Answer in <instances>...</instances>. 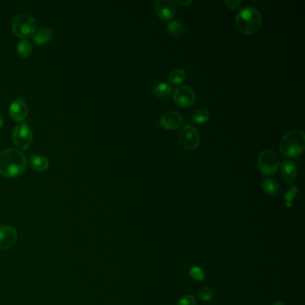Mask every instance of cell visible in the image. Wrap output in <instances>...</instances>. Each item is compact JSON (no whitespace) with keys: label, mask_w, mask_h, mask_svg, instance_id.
<instances>
[{"label":"cell","mask_w":305,"mask_h":305,"mask_svg":"<svg viewBox=\"0 0 305 305\" xmlns=\"http://www.w3.org/2000/svg\"><path fill=\"white\" fill-rule=\"evenodd\" d=\"M26 169V157L21 151L8 148L0 152V175L14 178L22 175Z\"/></svg>","instance_id":"6da1fadb"},{"label":"cell","mask_w":305,"mask_h":305,"mask_svg":"<svg viewBox=\"0 0 305 305\" xmlns=\"http://www.w3.org/2000/svg\"><path fill=\"white\" fill-rule=\"evenodd\" d=\"M236 23L239 33L244 35H251L260 30L262 24V17L256 8L245 6L238 12Z\"/></svg>","instance_id":"7a4b0ae2"},{"label":"cell","mask_w":305,"mask_h":305,"mask_svg":"<svg viewBox=\"0 0 305 305\" xmlns=\"http://www.w3.org/2000/svg\"><path fill=\"white\" fill-rule=\"evenodd\" d=\"M305 147V133L301 130L289 131L279 142L281 152L289 158H298L304 152Z\"/></svg>","instance_id":"3957f363"},{"label":"cell","mask_w":305,"mask_h":305,"mask_svg":"<svg viewBox=\"0 0 305 305\" xmlns=\"http://www.w3.org/2000/svg\"><path fill=\"white\" fill-rule=\"evenodd\" d=\"M36 23L33 17L27 14H21L15 17L12 23L13 33L20 38H28L35 32Z\"/></svg>","instance_id":"277c9868"},{"label":"cell","mask_w":305,"mask_h":305,"mask_svg":"<svg viewBox=\"0 0 305 305\" xmlns=\"http://www.w3.org/2000/svg\"><path fill=\"white\" fill-rule=\"evenodd\" d=\"M279 160L277 154L271 150H265L260 153L258 159V167L262 175L270 176L277 172Z\"/></svg>","instance_id":"5b68a950"},{"label":"cell","mask_w":305,"mask_h":305,"mask_svg":"<svg viewBox=\"0 0 305 305\" xmlns=\"http://www.w3.org/2000/svg\"><path fill=\"white\" fill-rule=\"evenodd\" d=\"M34 140V135L31 128L26 124H19L13 132V141L21 150L28 149Z\"/></svg>","instance_id":"8992f818"},{"label":"cell","mask_w":305,"mask_h":305,"mask_svg":"<svg viewBox=\"0 0 305 305\" xmlns=\"http://www.w3.org/2000/svg\"><path fill=\"white\" fill-rule=\"evenodd\" d=\"M179 140L184 147L193 151L200 145V134L196 127L191 124H186L179 132Z\"/></svg>","instance_id":"52a82bcc"},{"label":"cell","mask_w":305,"mask_h":305,"mask_svg":"<svg viewBox=\"0 0 305 305\" xmlns=\"http://www.w3.org/2000/svg\"><path fill=\"white\" fill-rule=\"evenodd\" d=\"M174 102L180 107H191L195 103L196 94L191 87L187 85H182L175 89L174 91Z\"/></svg>","instance_id":"ba28073f"},{"label":"cell","mask_w":305,"mask_h":305,"mask_svg":"<svg viewBox=\"0 0 305 305\" xmlns=\"http://www.w3.org/2000/svg\"><path fill=\"white\" fill-rule=\"evenodd\" d=\"M155 9L163 21H170L175 17L176 8L174 1L172 0H158L155 2Z\"/></svg>","instance_id":"9c48e42d"},{"label":"cell","mask_w":305,"mask_h":305,"mask_svg":"<svg viewBox=\"0 0 305 305\" xmlns=\"http://www.w3.org/2000/svg\"><path fill=\"white\" fill-rule=\"evenodd\" d=\"M18 233L11 226H0V250H7L17 243Z\"/></svg>","instance_id":"30bf717a"},{"label":"cell","mask_w":305,"mask_h":305,"mask_svg":"<svg viewBox=\"0 0 305 305\" xmlns=\"http://www.w3.org/2000/svg\"><path fill=\"white\" fill-rule=\"evenodd\" d=\"M183 124V118L177 112L169 111L163 114L159 119V124L166 130L173 131L178 129Z\"/></svg>","instance_id":"8fae6325"},{"label":"cell","mask_w":305,"mask_h":305,"mask_svg":"<svg viewBox=\"0 0 305 305\" xmlns=\"http://www.w3.org/2000/svg\"><path fill=\"white\" fill-rule=\"evenodd\" d=\"M9 114L12 119L17 122H22L28 115V107L22 99L16 100L9 107Z\"/></svg>","instance_id":"7c38bea8"},{"label":"cell","mask_w":305,"mask_h":305,"mask_svg":"<svg viewBox=\"0 0 305 305\" xmlns=\"http://www.w3.org/2000/svg\"><path fill=\"white\" fill-rule=\"evenodd\" d=\"M280 172L286 181L294 182L297 177V166L292 160H285L281 164Z\"/></svg>","instance_id":"4fadbf2b"},{"label":"cell","mask_w":305,"mask_h":305,"mask_svg":"<svg viewBox=\"0 0 305 305\" xmlns=\"http://www.w3.org/2000/svg\"><path fill=\"white\" fill-rule=\"evenodd\" d=\"M28 165L36 171H44L49 168L48 158L41 155H34L29 158Z\"/></svg>","instance_id":"5bb4252c"},{"label":"cell","mask_w":305,"mask_h":305,"mask_svg":"<svg viewBox=\"0 0 305 305\" xmlns=\"http://www.w3.org/2000/svg\"><path fill=\"white\" fill-rule=\"evenodd\" d=\"M53 37V31L51 28H41L34 34V41L38 45H44Z\"/></svg>","instance_id":"9a60e30c"},{"label":"cell","mask_w":305,"mask_h":305,"mask_svg":"<svg viewBox=\"0 0 305 305\" xmlns=\"http://www.w3.org/2000/svg\"><path fill=\"white\" fill-rule=\"evenodd\" d=\"M171 93H172V88L169 84H166V83H160L158 85H155L152 88L153 96L160 100L168 99L171 95Z\"/></svg>","instance_id":"2e32d148"},{"label":"cell","mask_w":305,"mask_h":305,"mask_svg":"<svg viewBox=\"0 0 305 305\" xmlns=\"http://www.w3.org/2000/svg\"><path fill=\"white\" fill-rule=\"evenodd\" d=\"M186 74L181 68H175L170 72L169 80L172 85H179L186 80Z\"/></svg>","instance_id":"e0dca14e"},{"label":"cell","mask_w":305,"mask_h":305,"mask_svg":"<svg viewBox=\"0 0 305 305\" xmlns=\"http://www.w3.org/2000/svg\"><path fill=\"white\" fill-rule=\"evenodd\" d=\"M262 188L270 196H276L279 193V185L273 179H265L262 184Z\"/></svg>","instance_id":"ac0fdd59"},{"label":"cell","mask_w":305,"mask_h":305,"mask_svg":"<svg viewBox=\"0 0 305 305\" xmlns=\"http://www.w3.org/2000/svg\"><path fill=\"white\" fill-rule=\"evenodd\" d=\"M209 118H210V115H209V110L205 108H201L193 112L192 115V121L195 124H203L208 122Z\"/></svg>","instance_id":"d6986e66"},{"label":"cell","mask_w":305,"mask_h":305,"mask_svg":"<svg viewBox=\"0 0 305 305\" xmlns=\"http://www.w3.org/2000/svg\"><path fill=\"white\" fill-rule=\"evenodd\" d=\"M32 51H33V47L28 40H21L17 45V52L20 55V57L23 58H27L30 57L32 54Z\"/></svg>","instance_id":"ffe728a7"},{"label":"cell","mask_w":305,"mask_h":305,"mask_svg":"<svg viewBox=\"0 0 305 305\" xmlns=\"http://www.w3.org/2000/svg\"><path fill=\"white\" fill-rule=\"evenodd\" d=\"M167 30H168V33L171 34L172 36L177 37V36H179V35H181L183 34L184 25L179 21H175H175H171V22L168 23Z\"/></svg>","instance_id":"44dd1931"},{"label":"cell","mask_w":305,"mask_h":305,"mask_svg":"<svg viewBox=\"0 0 305 305\" xmlns=\"http://www.w3.org/2000/svg\"><path fill=\"white\" fill-rule=\"evenodd\" d=\"M298 192V187L296 186H292L288 188V190L285 194V201H286V206L288 208H291L293 206V202L296 197V194Z\"/></svg>","instance_id":"7402d4cb"},{"label":"cell","mask_w":305,"mask_h":305,"mask_svg":"<svg viewBox=\"0 0 305 305\" xmlns=\"http://www.w3.org/2000/svg\"><path fill=\"white\" fill-rule=\"evenodd\" d=\"M197 296H198L199 299L202 300V301L209 302L210 300L214 298V290L211 288H209V287H205L199 291L197 293Z\"/></svg>","instance_id":"603a6c76"},{"label":"cell","mask_w":305,"mask_h":305,"mask_svg":"<svg viewBox=\"0 0 305 305\" xmlns=\"http://www.w3.org/2000/svg\"><path fill=\"white\" fill-rule=\"evenodd\" d=\"M189 274L193 279L197 281H203L205 278V273L203 271V269L199 266H192L189 271Z\"/></svg>","instance_id":"cb8c5ba5"},{"label":"cell","mask_w":305,"mask_h":305,"mask_svg":"<svg viewBox=\"0 0 305 305\" xmlns=\"http://www.w3.org/2000/svg\"><path fill=\"white\" fill-rule=\"evenodd\" d=\"M176 305H196V300L192 295H185L178 301Z\"/></svg>","instance_id":"d4e9b609"},{"label":"cell","mask_w":305,"mask_h":305,"mask_svg":"<svg viewBox=\"0 0 305 305\" xmlns=\"http://www.w3.org/2000/svg\"><path fill=\"white\" fill-rule=\"evenodd\" d=\"M241 3L242 2L240 0H226L225 1V5L231 10L237 9L241 5Z\"/></svg>","instance_id":"484cf974"},{"label":"cell","mask_w":305,"mask_h":305,"mask_svg":"<svg viewBox=\"0 0 305 305\" xmlns=\"http://www.w3.org/2000/svg\"><path fill=\"white\" fill-rule=\"evenodd\" d=\"M178 4H180L182 6H188L189 4H191L192 3V1L191 0H188V1H180V0H178V1H176Z\"/></svg>","instance_id":"4316f807"},{"label":"cell","mask_w":305,"mask_h":305,"mask_svg":"<svg viewBox=\"0 0 305 305\" xmlns=\"http://www.w3.org/2000/svg\"><path fill=\"white\" fill-rule=\"evenodd\" d=\"M2 125H3V118H2L1 115H0V128L2 127Z\"/></svg>","instance_id":"83f0119b"},{"label":"cell","mask_w":305,"mask_h":305,"mask_svg":"<svg viewBox=\"0 0 305 305\" xmlns=\"http://www.w3.org/2000/svg\"><path fill=\"white\" fill-rule=\"evenodd\" d=\"M273 305H285L282 303H279V302H277V303H275Z\"/></svg>","instance_id":"f1b7e54d"}]
</instances>
